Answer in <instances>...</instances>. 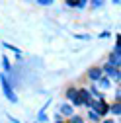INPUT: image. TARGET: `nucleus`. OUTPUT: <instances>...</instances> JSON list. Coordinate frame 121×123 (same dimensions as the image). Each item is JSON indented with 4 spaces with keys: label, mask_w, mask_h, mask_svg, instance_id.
Segmentation results:
<instances>
[{
    "label": "nucleus",
    "mask_w": 121,
    "mask_h": 123,
    "mask_svg": "<svg viewBox=\"0 0 121 123\" xmlns=\"http://www.w3.org/2000/svg\"><path fill=\"white\" fill-rule=\"evenodd\" d=\"M0 80H2V86H4V94H6V98H8L10 102H14V104H16V102H18V98H16V94L12 92V86L8 84V78L2 74V76H0Z\"/></svg>",
    "instance_id": "f257e3e1"
},
{
    "label": "nucleus",
    "mask_w": 121,
    "mask_h": 123,
    "mask_svg": "<svg viewBox=\"0 0 121 123\" xmlns=\"http://www.w3.org/2000/svg\"><path fill=\"white\" fill-rule=\"evenodd\" d=\"M86 105L94 107V110H96V113H100V115H103L105 111H108V104L103 102V98H102V100H98V102H92V100H90V102H88Z\"/></svg>",
    "instance_id": "f03ea898"
},
{
    "label": "nucleus",
    "mask_w": 121,
    "mask_h": 123,
    "mask_svg": "<svg viewBox=\"0 0 121 123\" xmlns=\"http://www.w3.org/2000/svg\"><path fill=\"white\" fill-rule=\"evenodd\" d=\"M67 98L68 100H72V104L74 105H80L82 102H80V98H78V90H74V88H68L67 90Z\"/></svg>",
    "instance_id": "7ed1b4c3"
},
{
    "label": "nucleus",
    "mask_w": 121,
    "mask_h": 123,
    "mask_svg": "<svg viewBox=\"0 0 121 123\" xmlns=\"http://www.w3.org/2000/svg\"><path fill=\"white\" fill-rule=\"evenodd\" d=\"M103 70L108 72V74L111 76V78L119 80V76H121V74H119V68H115V67H109V65H105V67H103Z\"/></svg>",
    "instance_id": "20e7f679"
},
{
    "label": "nucleus",
    "mask_w": 121,
    "mask_h": 123,
    "mask_svg": "<svg viewBox=\"0 0 121 123\" xmlns=\"http://www.w3.org/2000/svg\"><path fill=\"white\" fill-rule=\"evenodd\" d=\"M88 76H90L92 80H100V78H102V68H98V67H92V68L88 70Z\"/></svg>",
    "instance_id": "39448f33"
},
{
    "label": "nucleus",
    "mask_w": 121,
    "mask_h": 123,
    "mask_svg": "<svg viewBox=\"0 0 121 123\" xmlns=\"http://www.w3.org/2000/svg\"><path fill=\"white\" fill-rule=\"evenodd\" d=\"M78 98H80L82 104H88L90 102V90H86V88L84 90H78Z\"/></svg>",
    "instance_id": "423d86ee"
},
{
    "label": "nucleus",
    "mask_w": 121,
    "mask_h": 123,
    "mask_svg": "<svg viewBox=\"0 0 121 123\" xmlns=\"http://www.w3.org/2000/svg\"><path fill=\"white\" fill-rule=\"evenodd\" d=\"M109 67H117L119 68V53L113 51V55L109 57Z\"/></svg>",
    "instance_id": "0eeeda50"
},
{
    "label": "nucleus",
    "mask_w": 121,
    "mask_h": 123,
    "mask_svg": "<svg viewBox=\"0 0 121 123\" xmlns=\"http://www.w3.org/2000/svg\"><path fill=\"white\" fill-rule=\"evenodd\" d=\"M60 113H65V115H72V107H70V105H60Z\"/></svg>",
    "instance_id": "6e6552de"
},
{
    "label": "nucleus",
    "mask_w": 121,
    "mask_h": 123,
    "mask_svg": "<svg viewBox=\"0 0 121 123\" xmlns=\"http://www.w3.org/2000/svg\"><path fill=\"white\" fill-rule=\"evenodd\" d=\"M111 113H115V115H119V113H121V105H119V102H117L115 105H111Z\"/></svg>",
    "instance_id": "1a4fd4ad"
},
{
    "label": "nucleus",
    "mask_w": 121,
    "mask_h": 123,
    "mask_svg": "<svg viewBox=\"0 0 121 123\" xmlns=\"http://www.w3.org/2000/svg\"><path fill=\"white\" fill-rule=\"evenodd\" d=\"M2 65H4V68L6 70H10L12 67H10V61H8V57H2Z\"/></svg>",
    "instance_id": "9d476101"
},
{
    "label": "nucleus",
    "mask_w": 121,
    "mask_h": 123,
    "mask_svg": "<svg viewBox=\"0 0 121 123\" xmlns=\"http://www.w3.org/2000/svg\"><path fill=\"white\" fill-rule=\"evenodd\" d=\"M70 123H82V117H78V115H72Z\"/></svg>",
    "instance_id": "9b49d317"
},
{
    "label": "nucleus",
    "mask_w": 121,
    "mask_h": 123,
    "mask_svg": "<svg viewBox=\"0 0 121 123\" xmlns=\"http://www.w3.org/2000/svg\"><path fill=\"white\" fill-rule=\"evenodd\" d=\"M108 84H109V82L105 80V78H100V86H102V88H108Z\"/></svg>",
    "instance_id": "f8f14e48"
},
{
    "label": "nucleus",
    "mask_w": 121,
    "mask_h": 123,
    "mask_svg": "<svg viewBox=\"0 0 121 123\" xmlns=\"http://www.w3.org/2000/svg\"><path fill=\"white\" fill-rule=\"evenodd\" d=\"M86 2H88V0H76V6H80V8H82Z\"/></svg>",
    "instance_id": "ddd939ff"
},
{
    "label": "nucleus",
    "mask_w": 121,
    "mask_h": 123,
    "mask_svg": "<svg viewBox=\"0 0 121 123\" xmlns=\"http://www.w3.org/2000/svg\"><path fill=\"white\" fill-rule=\"evenodd\" d=\"M37 2H39V4H45V6H47V4H51V2H53V0H37Z\"/></svg>",
    "instance_id": "4468645a"
},
{
    "label": "nucleus",
    "mask_w": 121,
    "mask_h": 123,
    "mask_svg": "<svg viewBox=\"0 0 121 123\" xmlns=\"http://www.w3.org/2000/svg\"><path fill=\"white\" fill-rule=\"evenodd\" d=\"M90 119H94V121H98V113H94V111H92V113H90Z\"/></svg>",
    "instance_id": "2eb2a0df"
},
{
    "label": "nucleus",
    "mask_w": 121,
    "mask_h": 123,
    "mask_svg": "<svg viewBox=\"0 0 121 123\" xmlns=\"http://www.w3.org/2000/svg\"><path fill=\"white\" fill-rule=\"evenodd\" d=\"M67 4L68 6H76V0H67Z\"/></svg>",
    "instance_id": "dca6fc26"
},
{
    "label": "nucleus",
    "mask_w": 121,
    "mask_h": 123,
    "mask_svg": "<svg viewBox=\"0 0 121 123\" xmlns=\"http://www.w3.org/2000/svg\"><path fill=\"white\" fill-rule=\"evenodd\" d=\"M102 4V0H94V6H100Z\"/></svg>",
    "instance_id": "f3484780"
},
{
    "label": "nucleus",
    "mask_w": 121,
    "mask_h": 123,
    "mask_svg": "<svg viewBox=\"0 0 121 123\" xmlns=\"http://www.w3.org/2000/svg\"><path fill=\"white\" fill-rule=\"evenodd\" d=\"M113 2H115V4H119V0H113Z\"/></svg>",
    "instance_id": "a211bd4d"
},
{
    "label": "nucleus",
    "mask_w": 121,
    "mask_h": 123,
    "mask_svg": "<svg viewBox=\"0 0 121 123\" xmlns=\"http://www.w3.org/2000/svg\"><path fill=\"white\" fill-rule=\"evenodd\" d=\"M103 123H113V121H103Z\"/></svg>",
    "instance_id": "6ab92c4d"
},
{
    "label": "nucleus",
    "mask_w": 121,
    "mask_h": 123,
    "mask_svg": "<svg viewBox=\"0 0 121 123\" xmlns=\"http://www.w3.org/2000/svg\"><path fill=\"white\" fill-rule=\"evenodd\" d=\"M57 123H63V121H57Z\"/></svg>",
    "instance_id": "aec40b11"
}]
</instances>
